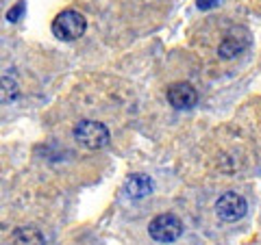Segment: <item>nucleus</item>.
Instances as JSON below:
<instances>
[{
	"label": "nucleus",
	"instance_id": "nucleus-3",
	"mask_svg": "<svg viewBox=\"0 0 261 245\" xmlns=\"http://www.w3.org/2000/svg\"><path fill=\"white\" fill-rule=\"evenodd\" d=\"M148 234L159 243H172L183 234V222L172 213H161L148 224Z\"/></svg>",
	"mask_w": 261,
	"mask_h": 245
},
{
	"label": "nucleus",
	"instance_id": "nucleus-5",
	"mask_svg": "<svg viewBox=\"0 0 261 245\" xmlns=\"http://www.w3.org/2000/svg\"><path fill=\"white\" fill-rule=\"evenodd\" d=\"M246 210H248L246 200L235 191L222 193L216 202V215L222 219V222H240V219L246 215Z\"/></svg>",
	"mask_w": 261,
	"mask_h": 245
},
{
	"label": "nucleus",
	"instance_id": "nucleus-4",
	"mask_svg": "<svg viewBox=\"0 0 261 245\" xmlns=\"http://www.w3.org/2000/svg\"><path fill=\"white\" fill-rule=\"evenodd\" d=\"M252 37L246 26H235L222 37V42L218 46V54L222 59H235L238 54H242L250 46Z\"/></svg>",
	"mask_w": 261,
	"mask_h": 245
},
{
	"label": "nucleus",
	"instance_id": "nucleus-6",
	"mask_svg": "<svg viewBox=\"0 0 261 245\" xmlns=\"http://www.w3.org/2000/svg\"><path fill=\"white\" fill-rule=\"evenodd\" d=\"M168 102L174 109H192L198 102V91L190 83H172L168 87Z\"/></svg>",
	"mask_w": 261,
	"mask_h": 245
},
{
	"label": "nucleus",
	"instance_id": "nucleus-2",
	"mask_svg": "<svg viewBox=\"0 0 261 245\" xmlns=\"http://www.w3.org/2000/svg\"><path fill=\"white\" fill-rule=\"evenodd\" d=\"M87 28V20L83 13L74 9H65L53 20V35L61 42H74V39L83 37Z\"/></svg>",
	"mask_w": 261,
	"mask_h": 245
},
{
	"label": "nucleus",
	"instance_id": "nucleus-10",
	"mask_svg": "<svg viewBox=\"0 0 261 245\" xmlns=\"http://www.w3.org/2000/svg\"><path fill=\"white\" fill-rule=\"evenodd\" d=\"M218 3H220V0H198L196 5H198V9H200V11H209V9H214Z\"/></svg>",
	"mask_w": 261,
	"mask_h": 245
},
{
	"label": "nucleus",
	"instance_id": "nucleus-8",
	"mask_svg": "<svg viewBox=\"0 0 261 245\" xmlns=\"http://www.w3.org/2000/svg\"><path fill=\"white\" fill-rule=\"evenodd\" d=\"M11 239L13 243H44V234L35 226H27V228H18L11 234Z\"/></svg>",
	"mask_w": 261,
	"mask_h": 245
},
{
	"label": "nucleus",
	"instance_id": "nucleus-7",
	"mask_svg": "<svg viewBox=\"0 0 261 245\" xmlns=\"http://www.w3.org/2000/svg\"><path fill=\"white\" fill-rule=\"evenodd\" d=\"M122 191H124V195L130 200H142L152 193V180H150V176H146V174H133L124 180Z\"/></svg>",
	"mask_w": 261,
	"mask_h": 245
},
{
	"label": "nucleus",
	"instance_id": "nucleus-1",
	"mask_svg": "<svg viewBox=\"0 0 261 245\" xmlns=\"http://www.w3.org/2000/svg\"><path fill=\"white\" fill-rule=\"evenodd\" d=\"M72 135H74V141L87 150H102L111 139L109 128L105 126L102 121H96V119L79 121L74 130H72Z\"/></svg>",
	"mask_w": 261,
	"mask_h": 245
},
{
	"label": "nucleus",
	"instance_id": "nucleus-9",
	"mask_svg": "<svg viewBox=\"0 0 261 245\" xmlns=\"http://www.w3.org/2000/svg\"><path fill=\"white\" fill-rule=\"evenodd\" d=\"M22 11H24V0H20V3L15 5L13 9L7 11V20H9V22H15V20L20 18V13H22Z\"/></svg>",
	"mask_w": 261,
	"mask_h": 245
}]
</instances>
